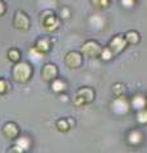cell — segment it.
Masks as SVG:
<instances>
[{
    "label": "cell",
    "instance_id": "12",
    "mask_svg": "<svg viewBox=\"0 0 147 153\" xmlns=\"http://www.w3.org/2000/svg\"><path fill=\"white\" fill-rule=\"evenodd\" d=\"M3 134L7 138H16L18 135V128L16 124L13 123H7L3 128Z\"/></svg>",
    "mask_w": 147,
    "mask_h": 153
},
{
    "label": "cell",
    "instance_id": "24",
    "mask_svg": "<svg viewBox=\"0 0 147 153\" xmlns=\"http://www.w3.org/2000/svg\"><path fill=\"white\" fill-rule=\"evenodd\" d=\"M137 120H138V123H141V124H145L147 121V112H146V110H140L138 114H137Z\"/></svg>",
    "mask_w": 147,
    "mask_h": 153
},
{
    "label": "cell",
    "instance_id": "1",
    "mask_svg": "<svg viewBox=\"0 0 147 153\" xmlns=\"http://www.w3.org/2000/svg\"><path fill=\"white\" fill-rule=\"evenodd\" d=\"M34 74V68L27 61H18L12 69V76L17 83H27Z\"/></svg>",
    "mask_w": 147,
    "mask_h": 153
},
{
    "label": "cell",
    "instance_id": "15",
    "mask_svg": "<svg viewBox=\"0 0 147 153\" xmlns=\"http://www.w3.org/2000/svg\"><path fill=\"white\" fill-rule=\"evenodd\" d=\"M7 56H8V60H10L12 63H18V61H21V51L18 49H16V47L9 49L7 52Z\"/></svg>",
    "mask_w": 147,
    "mask_h": 153
},
{
    "label": "cell",
    "instance_id": "16",
    "mask_svg": "<svg viewBox=\"0 0 147 153\" xmlns=\"http://www.w3.org/2000/svg\"><path fill=\"white\" fill-rule=\"evenodd\" d=\"M91 4L95 9L102 10V9H106L110 5V0H91Z\"/></svg>",
    "mask_w": 147,
    "mask_h": 153
},
{
    "label": "cell",
    "instance_id": "4",
    "mask_svg": "<svg viewBox=\"0 0 147 153\" xmlns=\"http://www.w3.org/2000/svg\"><path fill=\"white\" fill-rule=\"evenodd\" d=\"M13 26L14 28L19 31H27L31 27V21L30 17L23 12V10H17L14 13V18H13Z\"/></svg>",
    "mask_w": 147,
    "mask_h": 153
},
{
    "label": "cell",
    "instance_id": "2",
    "mask_svg": "<svg viewBox=\"0 0 147 153\" xmlns=\"http://www.w3.org/2000/svg\"><path fill=\"white\" fill-rule=\"evenodd\" d=\"M40 26L46 32H54L59 27V19L55 16V13L50 9H46L40 16Z\"/></svg>",
    "mask_w": 147,
    "mask_h": 153
},
{
    "label": "cell",
    "instance_id": "13",
    "mask_svg": "<svg viewBox=\"0 0 147 153\" xmlns=\"http://www.w3.org/2000/svg\"><path fill=\"white\" fill-rule=\"evenodd\" d=\"M51 89H53L55 93H61V92H64V91H67V83H65L63 79L56 78L51 82Z\"/></svg>",
    "mask_w": 147,
    "mask_h": 153
},
{
    "label": "cell",
    "instance_id": "20",
    "mask_svg": "<svg viewBox=\"0 0 147 153\" xmlns=\"http://www.w3.org/2000/svg\"><path fill=\"white\" fill-rule=\"evenodd\" d=\"M129 142L132 143V144H138V143L141 142V138L142 135L140 134V131H137V130H133V131H131L129 133Z\"/></svg>",
    "mask_w": 147,
    "mask_h": 153
},
{
    "label": "cell",
    "instance_id": "11",
    "mask_svg": "<svg viewBox=\"0 0 147 153\" xmlns=\"http://www.w3.org/2000/svg\"><path fill=\"white\" fill-rule=\"evenodd\" d=\"M78 96H81V97L83 98V101L84 103H90V102H92V100H93V91L90 88V87H82V88H79L78 89V92H77Z\"/></svg>",
    "mask_w": 147,
    "mask_h": 153
},
{
    "label": "cell",
    "instance_id": "28",
    "mask_svg": "<svg viewBox=\"0 0 147 153\" xmlns=\"http://www.w3.org/2000/svg\"><path fill=\"white\" fill-rule=\"evenodd\" d=\"M74 105H75V106H82V105L84 103V101H83V98L82 97H81V96H75V97H74Z\"/></svg>",
    "mask_w": 147,
    "mask_h": 153
},
{
    "label": "cell",
    "instance_id": "8",
    "mask_svg": "<svg viewBox=\"0 0 147 153\" xmlns=\"http://www.w3.org/2000/svg\"><path fill=\"white\" fill-rule=\"evenodd\" d=\"M113 111L115 114H119V115L127 114L129 111V102H128L123 96L122 97H116L113 102Z\"/></svg>",
    "mask_w": 147,
    "mask_h": 153
},
{
    "label": "cell",
    "instance_id": "3",
    "mask_svg": "<svg viewBox=\"0 0 147 153\" xmlns=\"http://www.w3.org/2000/svg\"><path fill=\"white\" fill-rule=\"evenodd\" d=\"M101 50H102V46L98 44L97 41L88 40V41H86L82 45L79 52L82 54V56L84 55V56H87V57H98V56H100Z\"/></svg>",
    "mask_w": 147,
    "mask_h": 153
},
{
    "label": "cell",
    "instance_id": "9",
    "mask_svg": "<svg viewBox=\"0 0 147 153\" xmlns=\"http://www.w3.org/2000/svg\"><path fill=\"white\" fill-rule=\"evenodd\" d=\"M35 49L41 52V54H46V52H49L50 49H51V40L50 38H47V37H40L39 40L36 41V44H35Z\"/></svg>",
    "mask_w": 147,
    "mask_h": 153
},
{
    "label": "cell",
    "instance_id": "25",
    "mask_svg": "<svg viewBox=\"0 0 147 153\" xmlns=\"http://www.w3.org/2000/svg\"><path fill=\"white\" fill-rule=\"evenodd\" d=\"M8 87H9V85L7 83V80L5 79H0V96H3V94L7 93Z\"/></svg>",
    "mask_w": 147,
    "mask_h": 153
},
{
    "label": "cell",
    "instance_id": "18",
    "mask_svg": "<svg viewBox=\"0 0 147 153\" xmlns=\"http://www.w3.org/2000/svg\"><path fill=\"white\" fill-rule=\"evenodd\" d=\"M98 57H100L101 60H104V61H110L114 57V55L111 54V51L109 50V47L106 46V47H102V50L100 52V56Z\"/></svg>",
    "mask_w": 147,
    "mask_h": 153
},
{
    "label": "cell",
    "instance_id": "29",
    "mask_svg": "<svg viewBox=\"0 0 147 153\" xmlns=\"http://www.w3.org/2000/svg\"><path fill=\"white\" fill-rule=\"evenodd\" d=\"M7 12V5H5V3L3 1V0H0V17H3L4 14H5Z\"/></svg>",
    "mask_w": 147,
    "mask_h": 153
},
{
    "label": "cell",
    "instance_id": "17",
    "mask_svg": "<svg viewBox=\"0 0 147 153\" xmlns=\"http://www.w3.org/2000/svg\"><path fill=\"white\" fill-rule=\"evenodd\" d=\"M125 92V85L122 83H115L113 85V93L116 96V97H122Z\"/></svg>",
    "mask_w": 147,
    "mask_h": 153
},
{
    "label": "cell",
    "instance_id": "7",
    "mask_svg": "<svg viewBox=\"0 0 147 153\" xmlns=\"http://www.w3.org/2000/svg\"><path fill=\"white\" fill-rule=\"evenodd\" d=\"M58 66L53 63H46L41 69V78L44 82H53L58 78Z\"/></svg>",
    "mask_w": 147,
    "mask_h": 153
},
{
    "label": "cell",
    "instance_id": "27",
    "mask_svg": "<svg viewBox=\"0 0 147 153\" xmlns=\"http://www.w3.org/2000/svg\"><path fill=\"white\" fill-rule=\"evenodd\" d=\"M120 3L124 8H133L136 5V0H120Z\"/></svg>",
    "mask_w": 147,
    "mask_h": 153
},
{
    "label": "cell",
    "instance_id": "30",
    "mask_svg": "<svg viewBox=\"0 0 147 153\" xmlns=\"http://www.w3.org/2000/svg\"><path fill=\"white\" fill-rule=\"evenodd\" d=\"M9 153H23V151L21 149V148H18V147H13L10 151H9Z\"/></svg>",
    "mask_w": 147,
    "mask_h": 153
},
{
    "label": "cell",
    "instance_id": "14",
    "mask_svg": "<svg viewBox=\"0 0 147 153\" xmlns=\"http://www.w3.org/2000/svg\"><path fill=\"white\" fill-rule=\"evenodd\" d=\"M132 106L133 108L136 110H145V106H146V98L143 96L141 94H137V96H133V98H132Z\"/></svg>",
    "mask_w": 147,
    "mask_h": 153
},
{
    "label": "cell",
    "instance_id": "26",
    "mask_svg": "<svg viewBox=\"0 0 147 153\" xmlns=\"http://www.w3.org/2000/svg\"><path fill=\"white\" fill-rule=\"evenodd\" d=\"M69 17H70V9L67 8V7L61 8V10H60V18L61 19H68Z\"/></svg>",
    "mask_w": 147,
    "mask_h": 153
},
{
    "label": "cell",
    "instance_id": "5",
    "mask_svg": "<svg viewBox=\"0 0 147 153\" xmlns=\"http://www.w3.org/2000/svg\"><path fill=\"white\" fill-rule=\"evenodd\" d=\"M64 64L69 69H78L83 64V56L79 51H69L64 56Z\"/></svg>",
    "mask_w": 147,
    "mask_h": 153
},
{
    "label": "cell",
    "instance_id": "21",
    "mask_svg": "<svg viewBox=\"0 0 147 153\" xmlns=\"http://www.w3.org/2000/svg\"><path fill=\"white\" fill-rule=\"evenodd\" d=\"M28 55H30L31 59H32V60H35V61H39V60H41L42 57H44V54L39 52V51L35 49V47L30 49V51H28Z\"/></svg>",
    "mask_w": 147,
    "mask_h": 153
},
{
    "label": "cell",
    "instance_id": "23",
    "mask_svg": "<svg viewBox=\"0 0 147 153\" xmlns=\"http://www.w3.org/2000/svg\"><path fill=\"white\" fill-rule=\"evenodd\" d=\"M90 23H91L95 28H97V30H100V28H102V26H104V21L98 17H92L90 19Z\"/></svg>",
    "mask_w": 147,
    "mask_h": 153
},
{
    "label": "cell",
    "instance_id": "22",
    "mask_svg": "<svg viewBox=\"0 0 147 153\" xmlns=\"http://www.w3.org/2000/svg\"><path fill=\"white\" fill-rule=\"evenodd\" d=\"M56 126H58V129L60 131H68L70 129V125L68 124V120H64V119H61V120H59L58 123H56Z\"/></svg>",
    "mask_w": 147,
    "mask_h": 153
},
{
    "label": "cell",
    "instance_id": "19",
    "mask_svg": "<svg viewBox=\"0 0 147 153\" xmlns=\"http://www.w3.org/2000/svg\"><path fill=\"white\" fill-rule=\"evenodd\" d=\"M30 144H31V140L28 139L27 137H22L21 139H18V140H17V147H18V148H21L22 151L28 149V148H30Z\"/></svg>",
    "mask_w": 147,
    "mask_h": 153
},
{
    "label": "cell",
    "instance_id": "6",
    "mask_svg": "<svg viewBox=\"0 0 147 153\" xmlns=\"http://www.w3.org/2000/svg\"><path fill=\"white\" fill-rule=\"evenodd\" d=\"M107 47H109V50L111 51V54L114 56H116L127 47V42L124 40V37H123V35H116L109 41Z\"/></svg>",
    "mask_w": 147,
    "mask_h": 153
},
{
    "label": "cell",
    "instance_id": "10",
    "mask_svg": "<svg viewBox=\"0 0 147 153\" xmlns=\"http://www.w3.org/2000/svg\"><path fill=\"white\" fill-rule=\"evenodd\" d=\"M124 40L127 42V45H137L138 42L141 41V36H140V33L134 31V30H131V31H128L124 36Z\"/></svg>",
    "mask_w": 147,
    "mask_h": 153
}]
</instances>
